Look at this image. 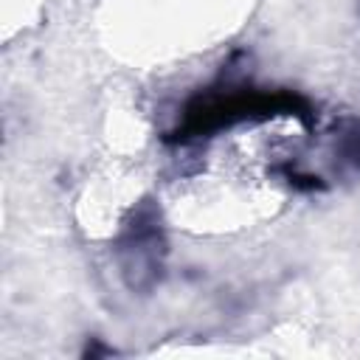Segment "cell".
Instances as JSON below:
<instances>
[{
  "instance_id": "obj_3",
  "label": "cell",
  "mask_w": 360,
  "mask_h": 360,
  "mask_svg": "<svg viewBox=\"0 0 360 360\" xmlns=\"http://www.w3.org/2000/svg\"><path fill=\"white\" fill-rule=\"evenodd\" d=\"M332 152L343 166L360 172V118L346 115V118H340L335 124V129H332Z\"/></svg>"
},
{
  "instance_id": "obj_1",
  "label": "cell",
  "mask_w": 360,
  "mask_h": 360,
  "mask_svg": "<svg viewBox=\"0 0 360 360\" xmlns=\"http://www.w3.org/2000/svg\"><path fill=\"white\" fill-rule=\"evenodd\" d=\"M278 112H292L298 118H307V107L298 96L292 93H270V90H250V87H239V90H214L205 96H194L186 110H183V121L177 124V129L172 132L169 141H191V138H202L211 135L222 127H233L239 121H250V118H270Z\"/></svg>"
},
{
  "instance_id": "obj_2",
  "label": "cell",
  "mask_w": 360,
  "mask_h": 360,
  "mask_svg": "<svg viewBox=\"0 0 360 360\" xmlns=\"http://www.w3.org/2000/svg\"><path fill=\"white\" fill-rule=\"evenodd\" d=\"M115 256L121 276L132 292H149L163 278L166 233L152 200H143L124 222L115 242Z\"/></svg>"
}]
</instances>
